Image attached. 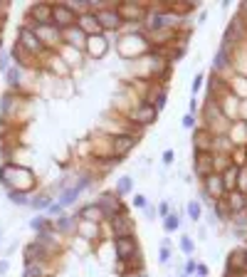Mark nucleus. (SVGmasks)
<instances>
[{"label":"nucleus","mask_w":247,"mask_h":277,"mask_svg":"<svg viewBox=\"0 0 247 277\" xmlns=\"http://www.w3.org/2000/svg\"><path fill=\"white\" fill-rule=\"evenodd\" d=\"M0 178H3V183L10 186V191H20V193H25L35 181L33 171H28L23 166H3L0 168Z\"/></svg>","instance_id":"obj_1"},{"label":"nucleus","mask_w":247,"mask_h":277,"mask_svg":"<svg viewBox=\"0 0 247 277\" xmlns=\"http://www.w3.org/2000/svg\"><path fill=\"white\" fill-rule=\"evenodd\" d=\"M52 25L60 28V30L74 28V25H77V13H74V8H72V5H62V3L52 5Z\"/></svg>","instance_id":"obj_2"},{"label":"nucleus","mask_w":247,"mask_h":277,"mask_svg":"<svg viewBox=\"0 0 247 277\" xmlns=\"http://www.w3.org/2000/svg\"><path fill=\"white\" fill-rule=\"evenodd\" d=\"M156 114H158V112H156L151 104L141 102L139 107H134V109L126 112V121L131 119V124H136V126H146V124H153V121H156Z\"/></svg>","instance_id":"obj_3"},{"label":"nucleus","mask_w":247,"mask_h":277,"mask_svg":"<svg viewBox=\"0 0 247 277\" xmlns=\"http://www.w3.org/2000/svg\"><path fill=\"white\" fill-rule=\"evenodd\" d=\"M114 247H116V257H119L121 262H129L131 257H136V255H139V245H136V237H134V235L116 237Z\"/></svg>","instance_id":"obj_4"},{"label":"nucleus","mask_w":247,"mask_h":277,"mask_svg":"<svg viewBox=\"0 0 247 277\" xmlns=\"http://www.w3.org/2000/svg\"><path fill=\"white\" fill-rule=\"evenodd\" d=\"M134 146H136V139H134L131 134H119V136H114V139H111V154H114V158H116V161H119V158H124Z\"/></svg>","instance_id":"obj_5"},{"label":"nucleus","mask_w":247,"mask_h":277,"mask_svg":"<svg viewBox=\"0 0 247 277\" xmlns=\"http://www.w3.org/2000/svg\"><path fill=\"white\" fill-rule=\"evenodd\" d=\"M97 205L102 208V213H104V215L109 213V220H111L114 215H119V213H126V210H124V203H121V200H119L116 196H109V193L99 196Z\"/></svg>","instance_id":"obj_6"},{"label":"nucleus","mask_w":247,"mask_h":277,"mask_svg":"<svg viewBox=\"0 0 247 277\" xmlns=\"http://www.w3.org/2000/svg\"><path fill=\"white\" fill-rule=\"evenodd\" d=\"M94 15H97L99 25H102V28H109V30H119L121 23H124L121 15L116 13V8H104V10H97Z\"/></svg>","instance_id":"obj_7"},{"label":"nucleus","mask_w":247,"mask_h":277,"mask_svg":"<svg viewBox=\"0 0 247 277\" xmlns=\"http://www.w3.org/2000/svg\"><path fill=\"white\" fill-rule=\"evenodd\" d=\"M240 40H245V23H242V18L237 15V18L230 23V28L225 30V45H222V47H227V45H237Z\"/></svg>","instance_id":"obj_8"},{"label":"nucleus","mask_w":247,"mask_h":277,"mask_svg":"<svg viewBox=\"0 0 247 277\" xmlns=\"http://www.w3.org/2000/svg\"><path fill=\"white\" fill-rule=\"evenodd\" d=\"M227 270H230V272H240V275L247 270V250H245V247L232 250V255H230V260H227Z\"/></svg>","instance_id":"obj_9"},{"label":"nucleus","mask_w":247,"mask_h":277,"mask_svg":"<svg viewBox=\"0 0 247 277\" xmlns=\"http://www.w3.org/2000/svg\"><path fill=\"white\" fill-rule=\"evenodd\" d=\"M30 18L35 20L37 28H40V25H47L50 18H52V5H47V3H37V5H33V8H30Z\"/></svg>","instance_id":"obj_10"},{"label":"nucleus","mask_w":247,"mask_h":277,"mask_svg":"<svg viewBox=\"0 0 247 277\" xmlns=\"http://www.w3.org/2000/svg\"><path fill=\"white\" fill-rule=\"evenodd\" d=\"M77 20H79V25H77V28H79L84 35H87V33H89V38H92V35H99L102 25H99V20H97V15H94L92 10H89V13H84L82 18H77Z\"/></svg>","instance_id":"obj_11"},{"label":"nucleus","mask_w":247,"mask_h":277,"mask_svg":"<svg viewBox=\"0 0 247 277\" xmlns=\"http://www.w3.org/2000/svg\"><path fill=\"white\" fill-rule=\"evenodd\" d=\"M20 47L30 50V55H33V52H40V50H42V40H40L33 30L23 28V30H20Z\"/></svg>","instance_id":"obj_12"},{"label":"nucleus","mask_w":247,"mask_h":277,"mask_svg":"<svg viewBox=\"0 0 247 277\" xmlns=\"http://www.w3.org/2000/svg\"><path fill=\"white\" fill-rule=\"evenodd\" d=\"M131 228H134V223H131V218H129L126 213H119V215H114V218H111V230H114V235H116V237L129 235V233H131Z\"/></svg>","instance_id":"obj_13"},{"label":"nucleus","mask_w":247,"mask_h":277,"mask_svg":"<svg viewBox=\"0 0 247 277\" xmlns=\"http://www.w3.org/2000/svg\"><path fill=\"white\" fill-rule=\"evenodd\" d=\"M87 42H89V45H87V52H89V57H94V60L104 57V52L109 50V42H106L102 35H92Z\"/></svg>","instance_id":"obj_14"},{"label":"nucleus","mask_w":247,"mask_h":277,"mask_svg":"<svg viewBox=\"0 0 247 277\" xmlns=\"http://www.w3.org/2000/svg\"><path fill=\"white\" fill-rule=\"evenodd\" d=\"M195 173L200 178H208L212 173V154L205 151V154H195Z\"/></svg>","instance_id":"obj_15"},{"label":"nucleus","mask_w":247,"mask_h":277,"mask_svg":"<svg viewBox=\"0 0 247 277\" xmlns=\"http://www.w3.org/2000/svg\"><path fill=\"white\" fill-rule=\"evenodd\" d=\"M195 149H198V154H205V151L212 154V131L208 126L195 131Z\"/></svg>","instance_id":"obj_16"},{"label":"nucleus","mask_w":247,"mask_h":277,"mask_svg":"<svg viewBox=\"0 0 247 277\" xmlns=\"http://www.w3.org/2000/svg\"><path fill=\"white\" fill-rule=\"evenodd\" d=\"M237 173H240V166H237V163H227V168H225V171H222V176H220V181H222V188H225V193L235 191V183H237Z\"/></svg>","instance_id":"obj_17"},{"label":"nucleus","mask_w":247,"mask_h":277,"mask_svg":"<svg viewBox=\"0 0 247 277\" xmlns=\"http://www.w3.org/2000/svg\"><path fill=\"white\" fill-rule=\"evenodd\" d=\"M65 38H67V42H70V47H74V50H82V45L87 42V38H84V33L74 25V28H70L67 33H65Z\"/></svg>","instance_id":"obj_18"},{"label":"nucleus","mask_w":247,"mask_h":277,"mask_svg":"<svg viewBox=\"0 0 247 277\" xmlns=\"http://www.w3.org/2000/svg\"><path fill=\"white\" fill-rule=\"evenodd\" d=\"M205 188H208V196H210V193H212V196H222V193H225L222 181H220V176H215V173H210V176L205 178Z\"/></svg>","instance_id":"obj_19"},{"label":"nucleus","mask_w":247,"mask_h":277,"mask_svg":"<svg viewBox=\"0 0 247 277\" xmlns=\"http://www.w3.org/2000/svg\"><path fill=\"white\" fill-rule=\"evenodd\" d=\"M82 218H87V223H97V225H99L106 215H104V213H102V208L94 203V205H89V208H84V210H82Z\"/></svg>","instance_id":"obj_20"},{"label":"nucleus","mask_w":247,"mask_h":277,"mask_svg":"<svg viewBox=\"0 0 247 277\" xmlns=\"http://www.w3.org/2000/svg\"><path fill=\"white\" fill-rule=\"evenodd\" d=\"M245 200H247V196H242V193H237V191H230V203H227V208H230V210H242V208H245Z\"/></svg>","instance_id":"obj_21"},{"label":"nucleus","mask_w":247,"mask_h":277,"mask_svg":"<svg viewBox=\"0 0 247 277\" xmlns=\"http://www.w3.org/2000/svg\"><path fill=\"white\" fill-rule=\"evenodd\" d=\"M79 233L94 240V237L99 235V225H97V223H87V220H82V223H79Z\"/></svg>","instance_id":"obj_22"},{"label":"nucleus","mask_w":247,"mask_h":277,"mask_svg":"<svg viewBox=\"0 0 247 277\" xmlns=\"http://www.w3.org/2000/svg\"><path fill=\"white\" fill-rule=\"evenodd\" d=\"M30 225H33V230H37V233H47V230H52V220H47V218H35Z\"/></svg>","instance_id":"obj_23"},{"label":"nucleus","mask_w":247,"mask_h":277,"mask_svg":"<svg viewBox=\"0 0 247 277\" xmlns=\"http://www.w3.org/2000/svg\"><path fill=\"white\" fill-rule=\"evenodd\" d=\"M134 188V181H131V176H124V178H119V183H116V193H129Z\"/></svg>","instance_id":"obj_24"},{"label":"nucleus","mask_w":247,"mask_h":277,"mask_svg":"<svg viewBox=\"0 0 247 277\" xmlns=\"http://www.w3.org/2000/svg\"><path fill=\"white\" fill-rule=\"evenodd\" d=\"M15 60H18L20 65H30V60H33V55H30V52H25V50H23V47L18 45V47H15Z\"/></svg>","instance_id":"obj_25"},{"label":"nucleus","mask_w":247,"mask_h":277,"mask_svg":"<svg viewBox=\"0 0 247 277\" xmlns=\"http://www.w3.org/2000/svg\"><path fill=\"white\" fill-rule=\"evenodd\" d=\"M188 215H190L193 220H200V205H198L195 200H190V203H188Z\"/></svg>","instance_id":"obj_26"},{"label":"nucleus","mask_w":247,"mask_h":277,"mask_svg":"<svg viewBox=\"0 0 247 277\" xmlns=\"http://www.w3.org/2000/svg\"><path fill=\"white\" fill-rule=\"evenodd\" d=\"M8 196H10V200H13V203H18V205L28 203V200H25V193H20V191H8Z\"/></svg>","instance_id":"obj_27"},{"label":"nucleus","mask_w":247,"mask_h":277,"mask_svg":"<svg viewBox=\"0 0 247 277\" xmlns=\"http://www.w3.org/2000/svg\"><path fill=\"white\" fill-rule=\"evenodd\" d=\"M235 89L240 92V97H245V94H247V79H245V77H237V79H235Z\"/></svg>","instance_id":"obj_28"},{"label":"nucleus","mask_w":247,"mask_h":277,"mask_svg":"<svg viewBox=\"0 0 247 277\" xmlns=\"http://www.w3.org/2000/svg\"><path fill=\"white\" fill-rule=\"evenodd\" d=\"M57 228L60 230H72L74 223H72V218H57Z\"/></svg>","instance_id":"obj_29"},{"label":"nucleus","mask_w":247,"mask_h":277,"mask_svg":"<svg viewBox=\"0 0 247 277\" xmlns=\"http://www.w3.org/2000/svg\"><path fill=\"white\" fill-rule=\"evenodd\" d=\"M163 228H166L168 233H171V230H176V228H178V218H176V215H168V218H166V223H163Z\"/></svg>","instance_id":"obj_30"},{"label":"nucleus","mask_w":247,"mask_h":277,"mask_svg":"<svg viewBox=\"0 0 247 277\" xmlns=\"http://www.w3.org/2000/svg\"><path fill=\"white\" fill-rule=\"evenodd\" d=\"M180 250L183 252H193V240L185 235V237H180Z\"/></svg>","instance_id":"obj_31"},{"label":"nucleus","mask_w":247,"mask_h":277,"mask_svg":"<svg viewBox=\"0 0 247 277\" xmlns=\"http://www.w3.org/2000/svg\"><path fill=\"white\" fill-rule=\"evenodd\" d=\"M47 205H50L47 196H40V198H35V200H33V208H47Z\"/></svg>","instance_id":"obj_32"},{"label":"nucleus","mask_w":247,"mask_h":277,"mask_svg":"<svg viewBox=\"0 0 247 277\" xmlns=\"http://www.w3.org/2000/svg\"><path fill=\"white\" fill-rule=\"evenodd\" d=\"M163 163H166V166L173 163V151H163Z\"/></svg>","instance_id":"obj_33"},{"label":"nucleus","mask_w":247,"mask_h":277,"mask_svg":"<svg viewBox=\"0 0 247 277\" xmlns=\"http://www.w3.org/2000/svg\"><path fill=\"white\" fill-rule=\"evenodd\" d=\"M134 205H136V208H146V198H143V196H136V198H134Z\"/></svg>","instance_id":"obj_34"},{"label":"nucleus","mask_w":247,"mask_h":277,"mask_svg":"<svg viewBox=\"0 0 247 277\" xmlns=\"http://www.w3.org/2000/svg\"><path fill=\"white\" fill-rule=\"evenodd\" d=\"M168 260H171V252H168V247L163 245V247H161V262H168Z\"/></svg>","instance_id":"obj_35"},{"label":"nucleus","mask_w":247,"mask_h":277,"mask_svg":"<svg viewBox=\"0 0 247 277\" xmlns=\"http://www.w3.org/2000/svg\"><path fill=\"white\" fill-rule=\"evenodd\" d=\"M190 126H193V117L185 114V117H183V129H190Z\"/></svg>","instance_id":"obj_36"},{"label":"nucleus","mask_w":247,"mask_h":277,"mask_svg":"<svg viewBox=\"0 0 247 277\" xmlns=\"http://www.w3.org/2000/svg\"><path fill=\"white\" fill-rule=\"evenodd\" d=\"M200 84H203V75H198V77H195V82H193V89L198 92V89H200Z\"/></svg>","instance_id":"obj_37"},{"label":"nucleus","mask_w":247,"mask_h":277,"mask_svg":"<svg viewBox=\"0 0 247 277\" xmlns=\"http://www.w3.org/2000/svg\"><path fill=\"white\" fill-rule=\"evenodd\" d=\"M124 277H146V275H143V272H126Z\"/></svg>","instance_id":"obj_38"},{"label":"nucleus","mask_w":247,"mask_h":277,"mask_svg":"<svg viewBox=\"0 0 247 277\" xmlns=\"http://www.w3.org/2000/svg\"><path fill=\"white\" fill-rule=\"evenodd\" d=\"M245 154H247V146H245Z\"/></svg>","instance_id":"obj_39"}]
</instances>
